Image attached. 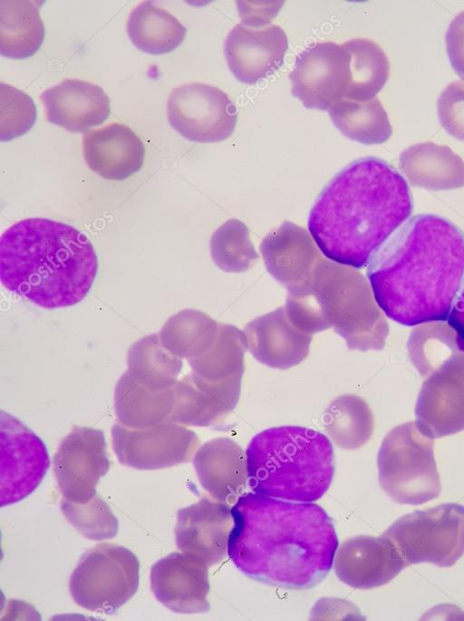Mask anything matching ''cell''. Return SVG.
Masks as SVG:
<instances>
[{"label": "cell", "instance_id": "obj_1", "mask_svg": "<svg viewBox=\"0 0 464 621\" xmlns=\"http://www.w3.org/2000/svg\"><path fill=\"white\" fill-rule=\"evenodd\" d=\"M231 514L227 553L247 577L279 588L307 589L330 572L338 538L321 506L248 492L237 499Z\"/></svg>", "mask_w": 464, "mask_h": 621}, {"label": "cell", "instance_id": "obj_2", "mask_svg": "<svg viewBox=\"0 0 464 621\" xmlns=\"http://www.w3.org/2000/svg\"><path fill=\"white\" fill-rule=\"evenodd\" d=\"M374 299L394 322L446 321L464 285V232L420 214L404 223L368 264Z\"/></svg>", "mask_w": 464, "mask_h": 621}, {"label": "cell", "instance_id": "obj_3", "mask_svg": "<svg viewBox=\"0 0 464 621\" xmlns=\"http://www.w3.org/2000/svg\"><path fill=\"white\" fill-rule=\"evenodd\" d=\"M412 197L404 178L376 157L357 159L323 189L308 229L330 260L360 269L409 218Z\"/></svg>", "mask_w": 464, "mask_h": 621}, {"label": "cell", "instance_id": "obj_4", "mask_svg": "<svg viewBox=\"0 0 464 621\" xmlns=\"http://www.w3.org/2000/svg\"><path fill=\"white\" fill-rule=\"evenodd\" d=\"M98 272L85 234L59 221L23 219L0 238V280L11 293L47 309L80 303Z\"/></svg>", "mask_w": 464, "mask_h": 621}, {"label": "cell", "instance_id": "obj_5", "mask_svg": "<svg viewBox=\"0 0 464 621\" xmlns=\"http://www.w3.org/2000/svg\"><path fill=\"white\" fill-rule=\"evenodd\" d=\"M285 311L300 330L334 327L349 349L382 350L389 325L366 278L357 269L323 258L302 286L288 291Z\"/></svg>", "mask_w": 464, "mask_h": 621}, {"label": "cell", "instance_id": "obj_6", "mask_svg": "<svg viewBox=\"0 0 464 621\" xmlns=\"http://www.w3.org/2000/svg\"><path fill=\"white\" fill-rule=\"evenodd\" d=\"M246 462L253 491L297 502L322 498L335 471L329 438L302 426H278L258 432L247 446Z\"/></svg>", "mask_w": 464, "mask_h": 621}, {"label": "cell", "instance_id": "obj_7", "mask_svg": "<svg viewBox=\"0 0 464 621\" xmlns=\"http://www.w3.org/2000/svg\"><path fill=\"white\" fill-rule=\"evenodd\" d=\"M379 482L394 501L420 505L437 498L441 490L434 458L433 439L415 422L392 429L379 450Z\"/></svg>", "mask_w": 464, "mask_h": 621}, {"label": "cell", "instance_id": "obj_8", "mask_svg": "<svg viewBox=\"0 0 464 621\" xmlns=\"http://www.w3.org/2000/svg\"><path fill=\"white\" fill-rule=\"evenodd\" d=\"M383 535L408 566L430 562L451 567L464 554V505L444 503L415 510L394 521Z\"/></svg>", "mask_w": 464, "mask_h": 621}, {"label": "cell", "instance_id": "obj_9", "mask_svg": "<svg viewBox=\"0 0 464 621\" xmlns=\"http://www.w3.org/2000/svg\"><path fill=\"white\" fill-rule=\"evenodd\" d=\"M140 562L128 548L102 543L85 552L70 578V592L80 606L112 614L136 593Z\"/></svg>", "mask_w": 464, "mask_h": 621}, {"label": "cell", "instance_id": "obj_10", "mask_svg": "<svg viewBox=\"0 0 464 621\" xmlns=\"http://www.w3.org/2000/svg\"><path fill=\"white\" fill-rule=\"evenodd\" d=\"M168 119L171 127L188 141L219 142L233 134L237 110L219 88L192 82L171 91L168 100Z\"/></svg>", "mask_w": 464, "mask_h": 621}, {"label": "cell", "instance_id": "obj_11", "mask_svg": "<svg viewBox=\"0 0 464 621\" xmlns=\"http://www.w3.org/2000/svg\"><path fill=\"white\" fill-rule=\"evenodd\" d=\"M0 505L9 506L31 495L44 480L50 460L43 440L17 418L0 414Z\"/></svg>", "mask_w": 464, "mask_h": 621}, {"label": "cell", "instance_id": "obj_12", "mask_svg": "<svg viewBox=\"0 0 464 621\" xmlns=\"http://www.w3.org/2000/svg\"><path fill=\"white\" fill-rule=\"evenodd\" d=\"M111 439L118 461L138 470H158L189 461L199 444L193 431L169 421L141 429L115 423Z\"/></svg>", "mask_w": 464, "mask_h": 621}, {"label": "cell", "instance_id": "obj_13", "mask_svg": "<svg viewBox=\"0 0 464 621\" xmlns=\"http://www.w3.org/2000/svg\"><path fill=\"white\" fill-rule=\"evenodd\" d=\"M350 77V53L334 42L305 49L289 74L293 96L305 108L321 111L345 98Z\"/></svg>", "mask_w": 464, "mask_h": 621}, {"label": "cell", "instance_id": "obj_14", "mask_svg": "<svg viewBox=\"0 0 464 621\" xmlns=\"http://www.w3.org/2000/svg\"><path fill=\"white\" fill-rule=\"evenodd\" d=\"M110 468L104 432L90 427H74L53 457L63 498L75 503H85L97 494V484Z\"/></svg>", "mask_w": 464, "mask_h": 621}, {"label": "cell", "instance_id": "obj_15", "mask_svg": "<svg viewBox=\"0 0 464 621\" xmlns=\"http://www.w3.org/2000/svg\"><path fill=\"white\" fill-rule=\"evenodd\" d=\"M416 424L436 439L464 430V351L425 378L415 405Z\"/></svg>", "mask_w": 464, "mask_h": 621}, {"label": "cell", "instance_id": "obj_16", "mask_svg": "<svg viewBox=\"0 0 464 621\" xmlns=\"http://www.w3.org/2000/svg\"><path fill=\"white\" fill-rule=\"evenodd\" d=\"M150 587L158 601L173 612L204 613L210 608L208 566L184 552L170 553L151 567Z\"/></svg>", "mask_w": 464, "mask_h": 621}, {"label": "cell", "instance_id": "obj_17", "mask_svg": "<svg viewBox=\"0 0 464 621\" xmlns=\"http://www.w3.org/2000/svg\"><path fill=\"white\" fill-rule=\"evenodd\" d=\"M233 517L224 501L202 498L177 513L176 544L208 567L221 562L227 551Z\"/></svg>", "mask_w": 464, "mask_h": 621}, {"label": "cell", "instance_id": "obj_18", "mask_svg": "<svg viewBox=\"0 0 464 621\" xmlns=\"http://www.w3.org/2000/svg\"><path fill=\"white\" fill-rule=\"evenodd\" d=\"M407 566L397 547L383 534L347 539L339 548L334 560L337 577L360 589L385 585Z\"/></svg>", "mask_w": 464, "mask_h": 621}, {"label": "cell", "instance_id": "obj_19", "mask_svg": "<svg viewBox=\"0 0 464 621\" xmlns=\"http://www.w3.org/2000/svg\"><path fill=\"white\" fill-rule=\"evenodd\" d=\"M287 48L288 39L280 26L252 29L239 24L228 33L224 54L236 79L252 84L282 66Z\"/></svg>", "mask_w": 464, "mask_h": 621}, {"label": "cell", "instance_id": "obj_20", "mask_svg": "<svg viewBox=\"0 0 464 621\" xmlns=\"http://www.w3.org/2000/svg\"><path fill=\"white\" fill-rule=\"evenodd\" d=\"M259 249L269 274L288 291L304 285L324 258L307 230L290 221L270 231Z\"/></svg>", "mask_w": 464, "mask_h": 621}, {"label": "cell", "instance_id": "obj_21", "mask_svg": "<svg viewBox=\"0 0 464 621\" xmlns=\"http://www.w3.org/2000/svg\"><path fill=\"white\" fill-rule=\"evenodd\" d=\"M47 121L71 132H87L111 114V101L104 90L79 79H65L40 96Z\"/></svg>", "mask_w": 464, "mask_h": 621}, {"label": "cell", "instance_id": "obj_22", "mask_svg": "<svg viewBox=\"0 0 464 621\" xmlns=\"http://www.w3.org/2000/svg\"><path fill=\"white\" fill-rule=\"evenodd\" d=\"M247 348L260 363L288 369L306 358L313 335L297 328L281 306L249 322L244 330Z\"/></svg>", "mask_w": 464, "mask_h": 621}, {"label": "cell", "instance_id": "obj_23", "mask_svg": "<svg viewBox=\"0 0 464 621\" xmlns=\"http://www.w3.org/2000/svg\"><path fill=\"white\" fill-rule=\"evenodd\" d=\"M82 152L88 167L99 176L123 180L141 169L145 150L130 127L115 122L85 132Z\"/></svg>", "mask_w": 464, "mask_h": 621}, {"label": "cell", "instance_id": "obj_24", "mask_svg": "<svg viewBox=\"0 0 464 621\" xmlns=\"http://www.w3.org/2000/svg\"><path fill=\"white\" fill-rule=\"evenodd\" d=\"M173 389V407L168 421L192 426H210L222 421L235 407L238 384H218L194 374L178 381Z\"/></svg>", "mask_w": 464, "mask_h": 621}, {"label": "cell", "instance_id": "obj_25", "mask_svg": "<svg viewBox=\"0 0 464 621\" xmlns=\"http://www.w3.org/2000/svg\"><path fill=\"white\" fill-rule=\"evenodd\" d=\"M199 482L213 498L233 501L247 482L246 456L241 447L227 438L204 443L193 458Z\"/></svg>", "mask_w": 464, "mask_h": 621}, {"label": "cell", "instance_id": "obj_26", "mask_svg": "<svg viewBox=\"0 0 464 621\" xmlns=\"http://www.w3.org/2000/svg\"><path fill=\"white\" fill-rule=\"evenodd\" d=\"M399 167L412 186L430 190L464 187V161L450 148L427 141L404 150Z\"/></svg>", "mask_w": 464, "mask_h": 621}, {"label": "cell", "instance_id": "obj_27", "mask_svg": "<svg viewBox=\"0 0 464 621\" xmlns=\"http://www.w3.org/2000/svg\"><path fill=\"white\" fill-rule=\"evenodd\" d=\"M172 387L151 390L126 371L117 382L115 413L119 422L134 429L147 428L168 421L173 407Z\"/></svg>", "mask_w": 464, "mask_h": 621}, {"label": "cell", "instance_id": "obj_28", "mask_svg": "<svg viewBox=\"0 0 464 621\" xmlns=\"http://www.w3.org/2000/svg\"><path fill=\"white\" fill-rule=\"evenodd\" d=\"M43 1H0V53L11 59L33 56L41 47L45 28L40 16Z\"/></svg>", "mask_w": 464, "mask_h": 621}, {"label": "cell", "instance_id": "obj_29", "mask_svg": "<svg viewBox=\"0 0 464 621\" xmlns=\"http://www.w3.org/2000/svg\"><path fill=\"white\" fill-rule=\"evenodd\" d=\"M246 348L243 331L231 325L219 324L213 344L201 355L188 360L191 374L212 383H240Z\"/></svg>", "mask_w": 464, "mask_h": 621}, {"label": "cell", "instance_id": "obj_30", "mask_svg": "<svg viewBox=\"0 0 464 621\" xmlns=\"http://www.w3.org/2000/svg\"><path fill=\"white\" fill-rule=\"evenodd\" d=\"M126 28L136 48L155 55L177 49L187 34V29L174 15L150 1L141 2L130 12Z\"/></svg>", "mask_w": 464, "mask_h": 621}, {"label": "cell", "instance_id": "obj_31", "mask_svg": "<svg viewBox=\"0 0 464 621\" xmlns=\"http://www.w3.org/2000/svg\"><path fill=\"white\" fill-rule=\"evenodd\" d=\"M334 125L345 137L362 144H382L392 134L388 114L378 98L343 99L329 109Z\"/></svg>", "mask_w": 464, "mask_h": 621}, {"label": "cell", "instance_id": "obj_32", "mask_svg": "<svg viewBox=\"0 0 464 621\" xmlns=\"http://www.w3.org/2000/svg\"><path fill=\"white\" fill-rule=\"evenodd\" d=\"M128 372L151 390L173 387L182 369V359L167 350L160 333L148 335L128 351Z\"/></svg>", "mask_w": 464, "mask_h": 621}, {"label": "cell", "instance_id": "obj_33", "mask_svg": "<svg viewBox=\"0 0 464 621\" xmlns=\"http://www.w3.org/2000/svg\"><path fill=\"white\" fill-rule=\"evenodd\" d=\"M343 44L350 53L351 77L345 98L358 102L374 99L389 78L386 53L369 39L355 38Z\"/></svg>", "mask_w": 464, "mask_h": 621}, {"label": "cell", "instance_id": "obj_34", "mask_svg": "<svg viewBox=\"0 0 464 621\" xmlns=\"http://www.w3.org/2000/svg\"><path fill=\"white\" fill-rule=\"evenodd\" d=\"M218 325L201 311L184 309L167 320L160 337L167 350L188 361L201 355L213 344Z\"/></svg>", "mask_w": 464, "mask_h": 621}, {"label": "cell", "instance_id": "obj_35", "mask_svg": "<svg viewBox=\"0 0 464 621\" xmlns=\"http://www.w3.org/2000/svg\"><path fill=\"white\" fill-rule=\"evenodd\" d=\"M326 433L339 447L355 450L372 437L374 419L365 401L355 395L335 399L324 415Z\"/></svg>", "mask_w": 464, "mask_h": 621}, {"label": "cell", "instance_id": "obj_36", "mask_svg": "<svg viewBox=\"0 0 464 621\" xmlns=\"http://www.w3.org/2000/svg\"><path fill=\"white\" fill-rule=\"evenodd\" d=\"M407 347L412 364L424 379L462 351L455 331L445 321L429 322L415 327Z\"/></svg>", "mask_w": 464, "mask_h": 621}, {"label": "cell", "instance_id": "obj_37", "mask_svg": "<svg viewBox=\"0 0 464 621\" xmlns=\"http://www.w3.org/2000/svg\"><path fill=\"white\" fill-rule=\"evenodd\" d=\"M210 254L216 266L227 273L246 272L259 257L248 228L236 218L227 220L212 234Z\"/></svg>", "mask_w": 464, "mask_h": 621}, {"label": "cell", "instance_id": "obj_38", "mask_svg": "<svg viewBox=\"0 0 464 621\" xmlns=\"http://www.w3.org/2000/svg\"><path fill=\"white\" fill-rule=\"evenodd\" d=\"M61 510L85 538L103 540L111 539L118 534V519L98 493L85 503H75L63 498Z\"/></svg>", "mask_w": 464, "mask_h": 621}, {"label": "cell", "instance_id": "obj_39", "mask_svg": "<svg viewBox=\"0 0 464 621\" xmlns=\"http://www.w3.org/2000/svg\"><path fill=\"white\" fill-rule=\"evenodd\" d=\"M0 140L11 141L26 133L34 124L37 111L25 92L0 82Z\"/></svg>", "mask_w": 464, "mask_h": 621}, {"label": "cell", "instance_id": "obj_40", "mask_svg": "<svg viewBox=\"0 0 464 621\" xmlns=\"http://www.w3.org/2000/svg\"><path fill=\"white\" fill-rule=\"evenodd\" d=\"M437 110L447 133L464 141V83L457 81L449 84L438 99Z\"/></svg>", "mask_w": 464, "mask_h": 621}, {"label": "cell", "instance_id": "obj_41", "mask_svg": "<svg viewBox=\"0 0 464 621\" xmlns=\"http://www.w3.org/2000/svg\"><path fill=\"white\" fill-rule=\"evenodd\" d=\"M447 53L451 67L464 81V12L450 22L446 33Z\"/></svg>", "mask_w": 464, "mask_h": 621}, {"label": "cell", "instance_id": "obj_42", "mask_svg": "<svg viewBox=\"0 0 464 621\" xmlns=\"http://www.w3.org/2000/svg\"><path fill=\"white\" fill-rule=\"evenodd\" d=\"M447 321L457 335L460 349L464 351V287L459 292Z\"/></svg>", "mask_w": 464, "mask_h": 621}]
</instances>
